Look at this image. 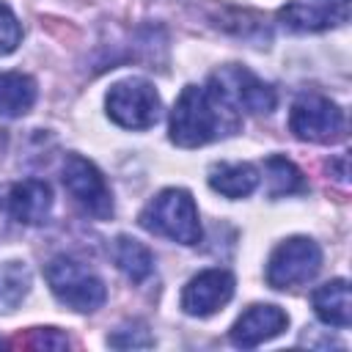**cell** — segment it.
<instances>
[{
  "instance_id": "7c38bea8",
  "label": "cell",
  "mask_w": 352,
  "mask_h": 352,
  "mask_svg": "<svg viewBox=\"0 0 352 352\" xmlns=\"http://www.w3.org/2000/svg\"><path fill=\"white\" fill-rule=\"evenodd\" d=\"M52 209V190L41 179H25L8 190V214L16 223L38 226L50 217Z\"/></svg>"
},
{
  "instance_id": "7a4b0ae2",
  "label": "cell",
  "mask_w": 352,
  "mask_h": 352,
  "mask_svg": "<svg viewBox=\"0 0 352 352\" xmlns=\"http://www.w3.org/2000/svg\"><path fill=\"white\" fill-rule=\"evenodd\" d=\"M140 226L157 236L179 245L201 242V220L192 195L182 187H168L157 192L140 212Z\"/></svg>"
},
{
  "instance_id": "d6986e66",
  "label": "cell",
  "mask_w": 352,
  "mask_h": 352,
  "mask_svg": "<svg viewBox=\"0 0 352 352\" xmlns=\"http://www.w3.org/2000/svg\"><path fill=\"white\" fill-rule=\"evenodd\" d=\"M107 344L116 346V349H138V346H151L154 338H151V333L146 330V324L132 322V324L118 327L113 336H107Z\"/></svg>"
},
{
  "instance_id": "ac0fdd59",
  "label": "cell",
  "mask_w": 352,
  "mask_h": 352,
  "mask_svg": "<svg viewBox=\"0 0 352 352\" xmlns=\"http://www.w3.org/2000/svg\"><path fill=\"white\" fill-rule=\"evenodd\" d=\"M264 176H267V192L272 198L294 195V192H302L305 190L302 170L292 160H286V157H270L264 162Z\"/></svg>"
},
{
  "instance_id": "30bf717a",
  "label": "cell",
  "mask_w": 352,
  "mask_h": 352,
  "mask_svg": "<svg viewBox=\"0 0 352 352\" xmlns=\"http://www.w3.org/2000/svg\"><path fill=\"white\" fill-rule=\"evenodd\" d=\"M349 19V3L338 0H292L278 11V22L294 33H319Z\"/></svg>"
},
{
  "instance_id": "7402d4cb",
  "label": "cell",
  "mask_w": 352,
  "mask_h": 352,
  "mask_svg": "<svg viewBox=\"0 0 352 352\" xmlns=\"http://www.w3.org/2000/svg\"><path fill=\"white\" fill-rule=\"evenodd\" d=\"M338 3H349V0H338Z\"/></svg>"
},
{
  "instance_id": "8fae6325",
  "label": "cell",
  "mask_w": 352,
  "mask_h": 352,
  "mask_svg": "<svg viewBox=\"0 0 352 352\" xmlns=\"http://www.w3.org/2000/svg\"><path fill=\"white\" fill-rule=\"evenodd\" d=\"M289 327V316L283 308L272 305V302H256L250 305L231 327L228 338L234 346H242V349H253L275 336H280L283 330Z\"/></svg>"
},
{
  "instance_id": "5bb4252c",
  "label": "cell",
  "mask_w": 352,
  "mask_h": 352,
  "mask_svg": "<svg viewBox=\"0 0 352 352\" xmlns=\"http://www.w3.org/2000/svg\"><path fill=\"white\" fill-rule=\"evenodd\" d=\"M258 170L250 162H217L209 168V187L226 198H245L256 190Z\"/></svg>"
},
{
  "instance_id": "4fadbf2b",
  "label": "cell",
  "mask_w": 352,
  "mask_h": 352,
  "mask_svg": "<svg viewBox=\"0 0 352 352\" xmlns=\"http://www.w3.org/2000/svg\"><path fill=\"white\" fill-rule=\"evenodd\" d=\"M311 305H314V314L330 324V327H349L352 322V302H349V283L344 278H333L322 286L314 289L311 294Z\"/></svg>"
},
{
  "instance_id": "e0dca14e",
  "label": "cell",
  "mask_w": 352,
  "mask_h": 352,
  "mask_svg": "<svg viewBox=\"0 0 352 352\" xmlns=\"http://www.w3.org/2000/svg\"><path fill=\"white\" fill-rule=\"evenodd\" d=\"M30 292V270L25 261L0 264V314H11Z\"/></svg>"
},
{
  "instance_id": "52a82bcc",
  "label": "cell",
  "mask_w": 352,
  "mask_h": 352,
  "mask_svg": "<svg viewBox=\"0 0 352 352\" xmlns=\"http://www.w3.org/2000/svg\"><path fill=\"white\" fill-rule=\"evenodd\" d=\"M289 129L308 143H333L344 135V110L322 94H302L292 104Z\"/></svg>"
},
{
  "instance_id": "8992f818",
  "label": "cell",
  "mask_w": 352,
  "mask_h": 352,
  "mask_svg": "<svg viewBox=\"0 0 352 352\" xmlns=\"http://www.w3.org/2000/svg\"><path fill=\"white\" fill-rule=\"evenodd\" d=\"M60 179H63L66 192L74 198V204L85 214H91L96 220H107L113 214V192H110L102 170L91 160H85L80 154H66Z\"/></svg>"
},
{
  "instance_id": "ffe728a7",
  "label": "cell",
  "mask_w": 352,
  "mask_h": 352,
  "mask_svg": "<svg viewBox=\"0 0 352 352\" xmlns=\"http://www.w3.org/2000/svg\"><path fill=\"white\" fill-rule=\"evenodd\" d=\"M22 41V28H19V19L14 16V11L0 3V55H8L19 47Z\"/></svg>"
},
{
  "instance_id": "44dd1931",
  "label": "cell",
  "mask_w": 352,
  "mask_h": 352,
  "mask_svg": "<svg viewBox=\"0 0 352 352\" xmlns=\"http://www.w3.org/2000/svg\"><path fill=\"white\" fill-rule=\"evenodd\" d=\"M25 346H33V349H66L69 346V338L60 336L55 327H33Z\"/></svg>"
},
{
  "instance_id": "9a60e30c",
  "label": "cell",
  "mask_w": 352,
  "mask_h": 352,
  "mask_svg": "<svg viewBox=\"0 0 352 352\" xmlns=\"http://www.w3.org/2000/svg\"><path fill=\"white\" fill-rule=\"evenodd\" d=\"M36 102V82L22 72H0V116L19 118Z\"/></svg>"
},
{
  "instance_id": "2e32d148",
  "label": "cell",
  "mask_w": 352,
  "mask_h": 352,
  "mask_svg": "<svg viewBox=\"0 0 352 352\" xmlns=\"http://www.w3.org/2000/svg\"><path fill=\"white\" fill-rule=\"evenodd\" d=\"M113 256H116L118 270H121L132 283H143V280L151 275V270H154V256H151V250H148L143 242L132 239V236H118V239H116V248H113Z\"/></svg>"
},
{
  "instance_id": "5b68a950",
  "label": "cell",
  "mask_w": 352,
  "mask_h": 352,
  "mask_svg": "<svg viewBox=\"0 0 352 352\" xmlns=\"http://www.w3.org/2000/svg\"><path fill=\"white\" fill-rule=\"evenodd\" d=\"M322 270V248L308 236L283 239L267 261V283L272 289H294L316 278Z\"/></svg>"
},
{
  "instance_id": "277c9868",
  "label": "cell",
  "mask_w": 352,
  "mask_h": 352,
  "mask_svg": "<svg viewBox=\"0 0 352 352\" xmlns=\"http://www.w3.org/2000/svg\"><path fill=\"white\" fill-rule=\"evenodd\" d=\"M104 104H107V116L124 129H151L162 113L157 88L140 77L118 80L116 85H110Z\"/></svg>"
},
{
  "instance_id": "3957f363",
  "label": "cell",
  "mask_w": 352,
  "mask_h": 352,
  "mask_svg": "<svg viewBox=\"0 0 352 352\" xmlns=\"http://www.w3.org/2000/svg\"><path fill=\"white\" fill-rule=\"evenodd\" d=\"M44 275H47V283H50L52 294L58 297V302H63L66 308H72L77 314H94L96 308H102V302L107 297L102 278L69 256H55L47 264Z\"/></svg>"
},
{
  "instance_id": "9c48e42d",
  "label": "cell",
  "mask_w": 352,
  "mask_h": 352,
  "mask_svg": "<svg viewBox=\"0 0 352 352\" xmlns=\"http://www.w3.org/2000/svg\"><path fill=\"white\" fill-rule=\"evenodd\" d=\"M234 297V275L228 270H204L187 280L182 292V311L187 316H212Z\"/></svg>"
},
{
  "instance_id": "ba28073f",
  "label": "cell",
  "mask_w": 352,
  "mask_h": 352,
  "mask_svg": "<svg viewBox=\"0 0 352 352\" xmlns=\"http://www.w3.org/2000/svg\"><path fill=\"white\" fill-rule=\"evenodd\" d=\"M209 85H214L236 110H248V113H272L278 104L275 88L267 85L264 80H258L250 69L228 63L220 72L212 74Z\"/></svg>"
},
{
  "instance_id": "6da1fadb",
  "label": "cell",
  "mask_w": 352,
  "mask_h": 352,
  "mask_svg": "<svg viewBox=\"0 0 352 352\" xmlns=\"http://www.w3.org/2000/svg\"><path fill=\"white\" fill-rule=\"evenodd\" d=\"M239 126V110L214 85H184L170 110V140L182 148H198Z\"/></svg>"
}]
</instances>
